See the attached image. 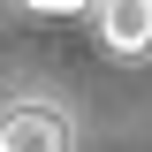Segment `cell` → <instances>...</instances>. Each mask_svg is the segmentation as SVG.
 Returning <instances> with one entry per match:
<instances>
[{"label": "cell", "instance_id": "1", "mask_svg": "<svg viewBox=\"0 0 152 152\" xmlns=\"http://www.w3.org/2000/svg\"><path fill=\"white\" fill-rule=\"evenodd\" d=\"M0 152H69V122L53 107H8L0 114Z\"/></svg>", "mask_w": 152, "mask_h": 152}, {"label": "cell", "instance_id": "2", "mask_svg": "<svg viewBox=\"0 0 152 152\" xmlns=\"http://www.w3.org/2000/svg\"><path fill=\"white\" fill-rule=\"evenodd\" d=\"M99 38L114 53H145L152 46V0H99Z\"/></svg>", "mask_w": 152, "mask_h": 152}, {"label": "cell", "instance_id": "3", "mask_svg": "<svg viewBox=\"0 0 152 152\" xmlns=\"http://www.w3.org/2000/svg\"><path fill=\"white\" fill-rule=\"evenodd\" d=\"M31 15H76V8H99V0H23Z\"/></svg>", "mask_w": 152, "mask_h": 152}]
</instances>
